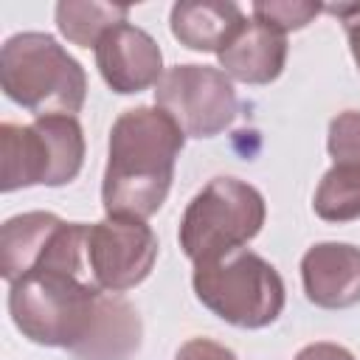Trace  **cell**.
<instances>
[{
    "label": "cell",
    "mask_w": 360,
    "mask_h": 360,
    "mask_svg": "<svg viewBox=\"0 0 360 360\" xmlns=\"http://www.w3.org/2000/svg\"><path fill=\"white\" fill-rule=\"evenodd\" d=\"M186 146L183 129L160 107L124 110L110 129L101 205L107 217L149 219L160 211Z\"/></svg>",
    "instance_id": "obj_1"
},
{
    "label": "cell",
    "mask_w": 360,
    "mask_h": 360,
    "mask_svg": "<svg viewBox=\"0 0 360 360\" xmlns=\"http://www.w3.org/2000/svg\"><path fill=\"white\" fill-rule=\"evenodd\" d=\"M104 292L87 270L39 267L8 284V315L31 343L76 352L98 321Z\"/></svg>",
    "instance_id": "obj_2"
},
{
    "label": "cell",
    "mask_w": 360,
    "mask_h": 360,
    "mask_svg": "<svg viewBox=\"0 0 360 360\" xmlns=\"http://www.w3.org/2000/svg\"><path fill=\"white\" fill-rule=\"evenodd\" d=\"M0 87L34 118L76 115L87 98V73L51 34L22 31L0 48Z\"/></svg>",
    "instance_id": "obj_3"
},
{
    "label": "cell",
    "mask_w": 360,
    "mask_h": 360,
    "mask_svg": "<svg viewBox=\"0 0 360 360\" xmlns=\"http://www.w3.org/2000/svg\"><path fill=\"white\" fill-rule=\"evenodd\" d=\"M264 219L267 205L256 186L239 177H214L186 205L177 239L197 267L242 250L259 236Z\"/></svg>",
    "instance_id": "obj_4"
},
{
    "label": "cell",
    "mask_w": 360,
    "mask_h": 360,
    "mask_svg": "<svg viewBox=\"0 0 360 360\" xmlns=\"http://www.w3.org/2000/svg\"><path fill=\"white\" fill-rule=\"evenodd\" d=\"M84 129L76 115H42L31 124H0V188L68 186L84 166Z\"/></svg>",
    "instance_id": "obj_5"
},
{
    "label": "cell",
    "mask_w": 360,
    "mask_h": 360,
    "mask_svg": "<svg viewBox=\"0 0 360 360\" xmlns=\"http://www.w3.org/2000/svg\"><path fill=\"white\" fill-rule=\"evenodd\" d=\"M191 287L205 309L239 329L270 326L287 301L284 278L278 270L248 248L219 262L197 264Z\"/></svg>",
    "instance_id": "obj_6"
},
{
    "label": "cell",
    "mask_w": 360,
    "mask_h": 360,
    "mask_svg": "<svg viewBox=\"0 0 360 360\" xmlns=\"http://www.w3.org/2000/svg\"><path fill=\"white\" fill-rule=\"evenodd\" d=\"M155 107H160L186 138H214L225 132L236 112L233 82L214 65H174L155 87Z\"/></svg>",
    "instance_id": "obj_7"
},
{
    "label": "cell",
    "mask_w": 360,
    "mask_h": 360,
    "mask_svg": "<svg viewBox=\"0 0 360 360\" xmlns=\"http://www.w3.org/2000/svg\"><path fill=\"white\" fill-rule=\"evenodd\" d=\"M158 236L143 219L104 217L87 231V267L107 292L138 287L158 262Z\"/></svg>",
    "instance_id": "obj_8"
},
{
    "label": "cell",
    "mask_w": 360,
    "mask_h": 360,
    "mask_svg": "<svg viewBox=\"0 0 360 360\" xmlns=\"http://www.w3.org/2000/svg\"><path fill=\"white\" fill-rule=\"evenodd\" d=\"M93 51L101 79L118 96H132L158 87V82L166 73L160 45L152 39L149 31L132 22H121L110 28Z\"/></svg>",
    "instance_id": "obj_9"
},
{
    "label": "cell",
    "mask_w": 360,
    "mask_h": 360,
    "mask_svg": "<svg viewBox=\"0 0 360 360\" xmlns=\"http://www.w3.org/2000/svg\"><path fill=\"white\" fill-rule=\"evenodd\" d=\"M301 284L309 304L349 309L360 304V248L349 242H318L301 256Z\"/></svg>",
    "instance_id": "obj_10"
},
{
    "label": "cell",
    "mask_w": 360,
    "mask_h": 360,
    "mask_svg": "<svg viewBox=\"0 0 360 360\" xmlns=\"http://www.w3.org/2000/svg\"><path fill=\"white\" fill-rule=\"evenodd\" d=\"M217 59H219V70L231 82L270 84L284 70L287 34L250 17L236 31V37L217 53Z\"/></svg>",
    "instance_id": "obj_11"
},
{
    "label": "cell",
    "mask_w": 360,
    "mask_h": 360,
    "mask_svg": "<svg viewBox=\"0 0 360 360\" xmlns=\"http://www.w3.org/2000/svg\"><path fill=\"white\" fill-rule=\"evenodd\" d=\"M245 14L236 3L225 0H180L172 6V34L188 51L219 53L236 31L245 25Z\"/></svg>",
    "instance_id": "obj_12"
},
{
    "label": "cell",
    "mask_w": 360,
    "mask_h": 360,
    "mask_svg": "<svg viewBox=\"0 0 360 360\" xmlns=\"http://www.w3.org/2000/svg\"><path fill=\"white\" fill-rule=\"evenodd\" d=\"M65 219L51 211H25L6 219L0 228V276L8 284L28 276L45 259Z\"/></svg>",
    "instance_id": "obj_13"
},
{
    "label": "cell",
    "mask_w": 360,
    "mask_h": 360,
    "mask_svg": "<svg viewBox=\"0 0 360 360\" xmlns=\"http://www.w3.org/2000/svg\"><path fill=\"white\" fill-rule=\"evenodd\" d=\"M141 315L121 292H104L90 338L73 352L76 360H129L141 349Z\"/></svg>",
    "instance_id": "obj_14"
},
{
    "label": "cell",
    "mask_w": 360,
    "mask_h": 360,
    "mask_svg": "<svg viewBox=\"0 0 360 360\" xmlns=\"http://www.w3.org/2000/svg\"><path fill=\"white\" fill-rule=\"evenodd\" d=\"M56 28H59V34L68 39V42H73V45H79V48H96L98 45V39L110 31V28H115V25H121V22H127V17H129V6H121V3H96V0H62V3H56Z\"/></svg>",
    "instance_id": "obj_15"
},
{
    "label": "cell",
    "mask_w": 360,
    "mask_h": 360,
    "mask_svg": "<svg viewBox=\"0 0 360 360\" xmlns=\"http://www.w3.org/2000/svg\"><path fill=\"white\" fill-rule=\"evenodd\" d=\"M312 208L335 225L360 219V163H332L315 188Z\"/></svg>",
    "instance_id": "obj_16"
},
{
    "label": "cell",
    "mask_w": 360,
    "mask_h": 360,
    "mask_svg": "<svg viewBox=\"0 0 360 360\" xmlns=\"http://www.w3.org/2000/svg\"><path fill=\"white\" fill-rule=\"evenodd\" d=\"M321 11H323V6L307 3V0H262V3H253V20L267 22V25L284 31V34L309 25Z\"/></svg>",
    "instance_id": "obj_17"
},
{
    "label": "cell",
    "mask_w": 360,
    "mask_h": 360,
    "mask_svg": "<svg viewBox=\"0 0 360 360\" xmlns=\"http://www.w3.org/2000/svg\"><path fill=\"white\" fill-rule=\"evenodd\" d=\"M326 149L332 163H360V110H343L329 121Z\"/></svg>",
    "instance_id": "obj_18"
},
{
    "label": "cell",
    "mask_w": 360,
    "mask_h": 360,
    "mask_svg": "<svg viewBox=\"0 0 360 360\" xmlns=\"http://www.w3.org/2000/svg\"><path fill=\"white\" fill-rule=\"evenodd\" d=\"M174 360H239V357L228 346H222L211 338H191L177 349Z\"/></svg>",
    "instance_id": "obj_19"
},
{
    "label": "cell",
    "mask_w": 360,
    "mask_h": 360,
    "mask_svg": "<svg viewBox=\"0 0 360 360\" xmlns=\"http://www.w3.org/2000/svg\"><path fill=\"white\" fill-rule=\"evenodd\" d=\"M326 11H332L335 17H340L343 28H346V39H349V51L352 59L360 70V3H343V6H326Z\"/></svg>",
    "instance_id": "obj_20"
},
{
    "label": "cell",
    "mask_w": 360,
    "mask_h": 360,
    "mask_svg": "<svg viewBox=\"0 0 360 360\" xmlns=\"http://www.w3.org/2000/svg\"><path fill=\"white\" fill-rule=\"evenodd\" d=\"M295 360H354V354L340 346V343H329V340H318V343H309L304 346Z\"/></svg>",
    "instance_id": "obj_21"
}]
</instances>
